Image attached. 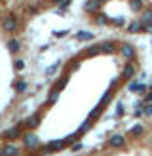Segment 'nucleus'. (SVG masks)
I'll return each instance as SVG.
<instances>
[{
	"instance_id": "nucleus-1",
	"label": "nucleus",
	"mask_w": 152,
	"mask_h": 156,
	"mask_svg": "<svg viewBox=\"0 0 152 156\" xmlns=\"http://www.w3.org/2000/svg\"><path fill=\"white\" fill-rule=\"evenodd\" d=\"M101 6H103V0H88L84 6V10L88 13H97L101 10Z\"/></svg>"
},
{
	"instance_id": "nucleus-24",
	"label": "nucleus",
	"mask_w": 152,
	"mask_h": 156,
	"mask_svg": "<svg viewBox=\"0 0 152 156\" xmlns=\"http://www.w3.org/2000/svg\"><path fill=\"white\" fill-rule=\"evenodd\" d=\"M110 95H112V90H106V91H105V95L101 97V105H103V107L106 105V101H108V97H110Z\"/></svg>"
},
{
	"instance_id": "nucleus-11",
	"label": "nucleus",
	"mask_w": 152,
	"mask_h": 156,
	"mask_svg": "<svg viewBox=\"0 0 152 156\" xmlns=\"http://www.w3.org/2000/svg\"><path fill=\"white\" fill-rule=\"evenodd\" d=\"M129 91L144 93V91H147V86H143V84H139V82H131V84H129Z\"/></svg>"
},
{
	"instance_id": "nucleus-5",
	"label": "nucleus",
	"mask_w": 152,
	"mask_h": 156,
	"mask_svg": "<svg viewBox=\"0 0 152 156\" xmlns=\"http://www.w3.org/2000/svg\"><path fill=\"white\" fill-rule=\"evenodd\" d=\"M23 143H25V147H27V148H34L36 145H38V137H36L34 133H25Z\"/></svg>"
},
{
	"instance_id": "nucleus-34",
	"label": "nucleus",
	"mask_w": 152,
	"mask_h": 156,
	"mask_svg": "<svg viewBox=\"0 0 152 156\" xmlns=\"http://www.w3.org/2000/svg\"><path fill=\"white\" fill-rule=\"evenodd\" d=\"M152 101V93H148L147 97H144V101H143V105H147V103H150Z\"/></svg>"
},
{
	"instance_id": "nucleus-12",
	"label": "nucleus",
	"mask_w": 152,
	"mask_h": 156,
	"mask_svg": "<svg viewBox=\"0 0 152 156\" xmlns=\"http://www.w3.org/2000/svg\"><path fill=\"white\" fill-rule=\"evenodd\" d=\"M67 82H69V78L67 76H63V78H59L55 84H53V90L55 91H61V90H65V86H67Z\"/></svg>"
},
{
	"instance_id": "nucleus-23",
	"label": "nucleus",
	"mask_w": 152,
	"mask_h": 156,
	"mask_svg": "<svg viewBox=\"0 0 152 156\" xmlns=\"http://www.w3.org/2000/svg\"><path fill=\"white\" fill-rule=\"evenodd\" d=\"M15 90L19 91V93H23V91L27 90V82H25V80H21V82H17V84H15Z\"/></svg>"
},
{
	"instance_id": "nucleus-8",
	"label": "nucleus",
	"mask_w": 152,
	"mask_h": 156,
	"mask_svg": "<svg viewBox=\"0 0 152 156\" xmlns=\"http://www.w3.org/2000/svg\"><path fill=\"white\" fill-rule=\"evenodd\" d=\"M101 52L103 53H114L116 52V46H114L112 42H103V44H101Z\"/></svg>"
},
{
	"instance_id": "nucleus-15",
	"label": "nucleus",
	"mask_w": 152,
	"mask_h": 156,
	"mask_svg": "<svg viewBox=\"0 0 152 156\" xmlns=\"http://www.w3.org/2000/svg\"><path fill=\"white\" fill-rule=\"evenodd\" d=\"M19 133H21V127L15 126V127H12V130L6 133V137H8V139H15V137H19Z\"/></svg>"
},
{
	"instance_id": "nucleus-26",
	"label": "nucleus",
	"mask_w": 152,
	"mask_h": 156,
	"mask_svg": "<svg viewBox=\"0 0 152 156\" xmlns=\"http://www.w3.org/2000/svg\"><path fill=\"white\" fill-rule=\"evenodd\" d=\"M90 126H91V120H88V122H84V124L80 126V130H78V131H80V133H84V131H88V130H90Z\"/></svg>"
},
{
	"instance_id": "nucleus-6",
	"label": "nucleus",
	"mask_w": 152,
	"mask_h": 156,
	"mask_svg": "<svg viewBox=\"0 0 152 156\" xmlns=\"http://www.w3.org/2000/svg\"><path fill=\"white\" fill-rule=\"evenodd\" d=\"M122 55H124L126 59H133L135 57V48L131 44H124L122 46Z\"/></svg>"
},
{
	"instance_id": "nucleus-16",
	"label": "nucleus",
	"mask_w": 152,
	"mask_h": 156,
	"mask_svg": "<svg viewBox=\"0 0 152 156\" xmlns=\"http://www.w3.org/2000/svg\"><path fill=\"white\" fill-rule=\"evenodd\" d=\"M38 124H40V114H34V116H31V118L27 120V126L29 127H36Z\"/></svg>"
},
{
	"instance_id": "nucleus-7",
	"label": "nucleus",
	"mask_w": 152,
	"mask_h": 156,
	"mask_svg": "<svg viewBox=\"0 0 152 156\" xmlns=\"http://www.w3.org/2000/svg\"><path fill=\"white\" fill-rule=\"evenodd\" d=\"M141 31H144V25H143V23H139V21H133V23L127 27V32H131V34L141 32Z\"/></svg>"
},
{
	"instance_id": "nucleus-2",
	"label": "nucleus",
	"mask_w": 152,
	"mask_h": 156,
	"mask_svg": "<svg viewBox=\"0 0 152 156\" xmlns=\"http://www.w3.org/2000/svg\"><path fill=\"white\" fill-rule=\"evenodd\" d=\"M2 27H4V31H10V32H13L19 27V23H17V19L13 17V15H8L4 21H2Z\"/></svg>"
},
{
	"instance_id": "nucleus-13",
	"label": "nucleus",
	"mask_w": 152,
	"mask_h": 156,
	"mask_svg": "<svg viewBox=\"0 0 152 156\" xmlns=\"http://www.w3.org/2000/svg\"><path fill=\"white\" fill-rule=\"evenodd\" d=\"M17 152H19V148L15 145H8L4 148V156H17Z\"/></svg>"
},
{
	"instance_id": "nucleus-25",
	"label": "nucleus",
	"mask_w": 152,
	"mask_h": 156,
	"mask_svg": "<svg viewBox=\"0 0 152 156\" xmlns=\"http://www.w3.org/2000/svg\"><path fill=\"white\" fill-rule=\"evenodd\" d=\"M70 2H72V0H63V2L59 4V13H63V10H67L70 6Z\"/></svg>"
},
{
	"instance_id": "nucleus-36",
	"label": "nucleus",
	"mask_w": 152,
	"mask_h": 156,
	"mask_svg": "<svg viewBox=\"0 0 152 156\" xmlns=\"http://www.w3.org/2000/svg\"><path fill=\"white\" fill-rule=\"evenodd\" d=\"M0 156H4V148H0Z\"/></svg>"
},
{
	"instance_id": "nucleus-27",
	"label": "nucleus",
	"mask_w": 152,
	"mask_h": 156,
	"mask_svg": "<svg viewBox=\"0 0 152 156\" xmlns=\"http://www.w3.org/2000/svg\"><path fill=\"white\" fill-rule=\"evenodd\" d=\"M67 34H69V31L65 29V31H55V32H53V36H57V38H61V36H67Z\"/></svg>"
},
{
	"instance_id": "nucleus-4",
	"label": "nucleus",
	"mask_w": 152,
	"mask_h": 156,
	"mask_svg": "<svg viewBox=\"0 0 152 156\" xmlns=\"http://www.w3.org/2000/svg\"><path fill=\"white\" fill-rule=\"evenodd\" d=\"M67 145V141L65 139H57V141H52V143H48L46 147V152H53V151H61V148Z\"/></svg>"
},
{
	"instance_id": "nucleus-37",
	"label": "nucleus",
	"mask_w": 152,
	"mask_h": 156,
	"mask_svg": "<svg viewBox=\"0 0 152 156\" xmlns=\"http://www.w3.org/2000/svg\"><path fill=\"white\" fill-rule=\"evenodd\" d=\"M103 2H105V0H103Z\"/></svg>"
},
{
	"instance_id": "nucleus-33",
	"label": "nucleus",
	"mask_w": 152,
	"mask_h": 156,
	"mask_svg": "<svg viewBox=\"0 0 152 156\" xmlns=\"http://www.w3.org/2000/svg\"><path fill=\"white\" fill-rule=\"evenodd\" d=\"M13 65H15V69H17V70H21V69H23V67H25V63H23V61H21V59H17L15 63H13Z\"/></svg>"
},
{
	"instance_id": "nucleus-3",
	"label": "nucleus",
	"mask_w": 152,
	"mask_h": 156,
	"mask_svg": "<svg viewBox=\"0 0 152 156\" xmlns=\"http://www.w3.org/2000/svg\"><path fill=\"white\" fill-rule=\"evenodd\" d=\"M108 145H110L112 148H122L126 145V137L120 135V133H116V135H112L110 139H108Z\"/></svg>"
},
{
	"instance_id": "nucleus-20",
	"label": "nucleus",
	"mask_w": 152,
	"mask_h": 156,
	"mask_svg": "<svg viewBox=\"0 0 152 156\" xmlns=\"http://www.w3.org/2000/svg\"><path fill=\"white\" fill-rule=\"evenodd\" d=\"M76 38H78V40H91L93 34H91V32H86V31H80V32L76 34Z\"/></svg>"
},
{
	"instance_id": "nucleus-18",
	"label": "nucleus",
	"mask_w": 152,
	"mask_h": 156,
	"mask_svg": "<svg viewBox=\"0 0 152 156\" xmlns=\"http://www.w3.org/2000/svg\"><path fill=\"white\" fill-rule=\"evenodd\" d=\"M97 53H101L99 46H90L88 49H86V55H88V57H93V55H97Z\"/></svg>"
},
{
	"instance_id": "nucleus-10",
	"label": "nucleus",
	"mask_w": 152,
	"mask_h": 156,
	"mask_svg": "<svg viewBox=\"0 0 152 156\" xmlns=\"http://www.w3.org/2000/svg\"><path fill=\"white\" fill-rule=\"evenodd\" d=\"M133 74H135V67L133 65H126L124 67V70H122V78H133Z\"/></svg>"
},
{
	"instance_id": "nucleus-35",
	"label": "nucleus",
	"mask_w": 152,
	"mask_h": 156,
	"mask_svg": "<svg viewBox=\"0 0 152 156\" xmlns=\"http://www.w3.org/2000/svg\"><path fill=\"white\" fill-rule=\"evenodd\" d=\"M52 2H53V4H61V2H63V0H52Z\"/></svg>"
},
{
	"instance_id": "nucleus-19",
	"label": "nucleus",
	"mask_w": 152,
	"mask_h": 156,
	"mask_svg": "<svg viewBox=\"0 0 152 156\" xmlns=\"http://www.w3.org/2000/svg\"><path fill=\"white\" fill-rule=\"evenodd\" d=\"M143 131H144V127H143L141 124H135L131 130H129V133H131V135H135V137H137V135H141Z\"/></svg>"
},
{
	"instance_id": "nucleus-31",
	"label": "nucleus",
	"mask_w": 152,
	"mask_h": 156,
	"mask_svg": "<svg viewBox=\"0 0 152 156\" xmlns=\"http://www.w3.org/2000/svg\"><path fill=\"white\" fill-rule=\"evenodd\" d=\"M82 148H84L82 143H74V145H72V152H78V151H82Z\"/></svg>"
},
{
	"instance_id": "nucleus-17",
	"label": "nucleus",
	"mask_w": 152,
	"mask_h": 156,
	"mask_svg": "<svg viewBox=\"0 0 152 156\" xmlns=\"http://www.w3.org/2000/svg\"><path fill=\"white\" fill-rule=\"evenodd\" d=\"M129 6H131L133 12H141L143 10V0H129Z\"/></svg>"
},
{
	"instance_id": "nucleus-21",
	"label": "nucleus",
	"mask_w": 152,
	"mask_h": 156,
	"mask_svg": "<svg viewBox=\"0 0 152 156\" xmlns=\"http://www.w3.org/2000/svg\"><path fill=\"white\" fill-rule=\"evenodd\" d=\"M101 110H103V105L99 103V107H97V109H93V110L90 112V120H95V118H97V116L101 114Z\"/></svg>"
},
{
	"instance_id": "nucleus-32",
	"label": "nucleus",
	"mask_w": 152,
	"mask_h": 156,
	"mask_svg": "<svg viewBox=\"0 0 152 156\" xmlns=\"http://www.w3.org/2000/svg\"><path fill=\"white\" fill-rule=\"evenodd\" d=\"M57 67H59V63H55V65H52V67H48V69H46V74L49 76V74H52V73H53V70H55Z\"/></svg>"
},
{
	"instance_id": "nucleus-30",
	"label": "nucleus",
	"mask_w": 152,
	"mask_h": 156,
	"mask_svg": "<svg viewBox=\"0 0 152 156\" xmlns=\"http://www.w3.org/2000/svg\"><path fill=\"white\" fill-rule=\"evenodd\" d=\"M144 114L152 116V103H147V107H144Z\"/></svg>"
},
{
	"instance_id": "nucleus-29",
	"label": "nucleus",
	"mask_w": 152,
	"mask_h": 156,
	"mask_svg": "<svg viewBox=\"0 0 152 156\" xmlns=\"http://www.w3.org/2000/svg\"><path fill=\"white\" fill-rule=\"evenodd\" d=\"M116 116H124V105L118 103V107H116Z\"/></svg>"
},
{
	"instance_id": "nucleus-22",
	"label": "nucleus",
	"mask_w": 152,
	"mask_h": 156,
	"mask_svg": "<svg viewBox=\"0 0 152 156\" xmlns=\"http://www.w3.org/2000/svg\"><path fill=\"white\" fill-rule=\"evenodd\" d=\"M57 97H59V91H55V90H53L52 93L48 95V103H49V105H52V103H55V101H57Z\"/></svg>"
},
{
	"instance_id": "nucleus-9",
	"label": "nucleus",
	"mask_w": 152,
	"mask_h": 156,
	"mask_svg": "<svg viewBox=\"0 0 152 156\" xmlns=\"http://www.w3.org/2000/svg\"><path fill=\"white\" fill-rule=\"evenodd\" d=\"M8 49H10L12 53H17L19 49H21V42H19V40H15V38H12V40L8 42Z\"/></svg>"
},
{
	"instance_id": "nucleus-14",
	"label": "nucleus",
	"mask_w": 152,
	"mask_h": 156,
	"mask_svg": "<svg viewBox=\"0 0 152 156\" xmlns=\"http://www.w3.org/2000/svg\"><path fill=\"white\" fill-rule=\"evenodd\" d=\"M141 23H143L144 27H147V25H152V12H150V10L143 13V17H141Z\"/></svg>"
},
{
	"instance_id": "nucleus-28",
	"label": "nucleus",
	"mask_w": 152,
	"mask_h": 156,
	"mask_svg": "<svg viewBox=\"0 0 152 156\" xmlns=\"http://www.w3.org/2000/svg\"><path fill=\"white\" fill-rule=\"evenodd\" d=\"M97 23H99V25H105V23H110V19H106L105 15H99V17H97Z\"/></svg>"
}]
</instances>
